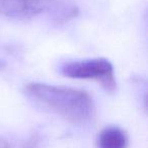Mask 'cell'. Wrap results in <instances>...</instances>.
<instances>
[{"mask_svg": "<svg viewBox=\"0 0 148 148\" xmlns=\"http://www.w3.org/2000/svg\"><path fill=\"white\" fill-rule=\"evenodd\" d=\"M128 139L125 132L118 127H108L99 133V148H127Z\"/></svg>", "mask_w": 148, "mask_h": 148, "instance_id": "cell-4", "label": "cell"}, {"mask_svg": "<svg viewBox=\"0 0 148 148\" xmlns=\"http://www.w3.org/2000/svg\"><path fill=\"white\" fill-rule=\"evenodd\" d=\"M25 91L36 101L73 123H86L95 116L92 99L81 89L33 82Z\"/></svg>", "mask_w": 148, "mask_h": 148, "instance_id": "cell-1", "label": "cell"}, {"mask_svg": "<svg viewBox=\"0 0 148 148\" xmlns=\"http://www.w3.org/2000/svg\"><path fill=\"white\" fill-rule=\"evenodd\" d=\"M77 14V7L67 0H0V17L27 21L49 15L56 21H66Z\"/></svg>", "mask_w": 148, "mask_h": 148, "instance_id": "cell-2", "label": "cell"}, {"mask_svg": "<svg viewBox=\"0 0 148 148\" xmlns=\"http://www.w3.org/2000/svg\"><path fill=\"white\" fill-rule=\"evenodd\" d=\"M60 72L69 78L97 81L109 92H113L116 89L114 67L106 58L67 62L60 67Z\"/></svg>", "mask_w": 148, "mask_h": 148, "instance_id": "cell-3", "label": "cell"}]
</instances>
